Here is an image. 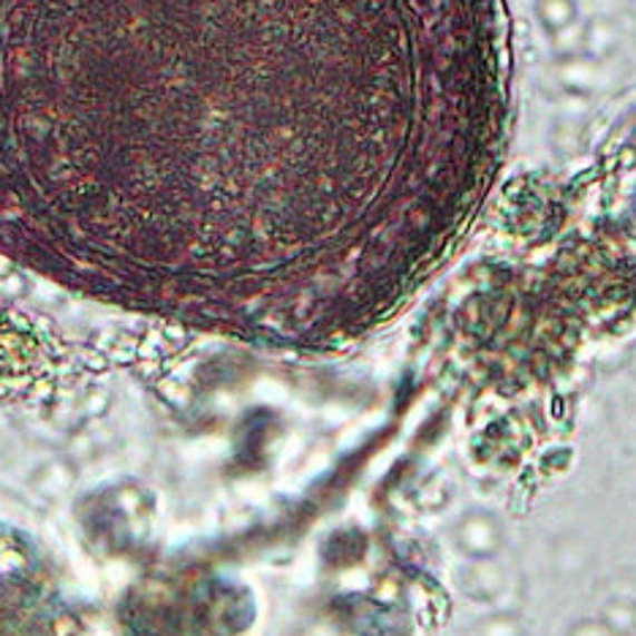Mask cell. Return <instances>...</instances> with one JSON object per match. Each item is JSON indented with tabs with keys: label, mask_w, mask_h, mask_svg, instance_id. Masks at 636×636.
Wrapping results in <instances>:
<instances>
[{
	"label": "cell",
	"mask_w": 636,
	"mask_h": 636,
	"mask_svg": "<svg viewBox=\"0 0 636 636\" xmlns=\"http://www.w3.org/2000/svg\"><path fill=\"white\" fill-rule=\"evenodd\" d=\"M509 90L500 0H0V248L267 316L460 218Z\"/></svg>",
	"instance_id": "obj_1"
},
{
	"label": "cell",
	"mask_w": 636,
	"mask_h": 636,
	"mask_svg": "<svg viewBox=\"0 0 636 636\" xmlns=\"http://www.w3.org/2000/svg\"><path fill=\"white\" fill-rule=\"evenodd\" d=\"M536 17L545 25L549 33H560L568 25L577 20V0H539L536 3Z\"/></svg>",
	"instance_id": "obj_2"
}]
</instances>
